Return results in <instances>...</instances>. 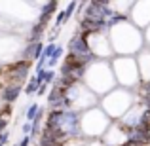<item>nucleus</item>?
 Instances as JSON below:
<instances>
[{
  "label": "nucleus",
  "instance_id": "f257e3e1",
  "mask_svg": "<svg viewBox=\"0 0 150 146\" xmlns=\"http://www.w3.org/2000/svg\"><path fill=\"white\" fill-rule=\"evenodd\" d=\"M114 57H137L144 49V34L131 21H124L108 30Z\"/></svg>",
  "mask_w": 150,
  "mask_h": 146
},
{
  "label": "nucleus",
  "instance_id": "1a4fd4ad",
  "mask_svg": "<svg viewBox=\"0 0 150 146\" xmlns=\"http://www.w3.org/2000/svg\"><path fill=\"white\" fill-rule=\"evenodd\" d=\"M129 21L141 30L148 29L150 27V0H137V2H133L131 11H129Z\"/></svg>",
  "mask_w": 150,
  "mask_h": 146
},
{
  "label": "nucleus",
  "instance_id": "20e7f679",
  "mask_svg": "<svg viewBox=\"0 0 150 146\" xmlns=\"http://www.w3.org/2000/svg\"><path fill=\"white\" fill-rule=\"evenodd\" d=\"M110 123H112V120L103 112L101 106L89 108V110L80 114V131H82V137L86 140L103 139V135L110 127Z\"/></svg>",
  "mask_w": 150,
  "mask_h": 146
},
{
  "label": "nucleus",
  "instance_id": "9b49d317",
  "mask_svg": "<svg viewBox=\"0 0 150 146\" xmlns=\"http://www.w3.org/2000/svg\"><path fill=\"white\" fill-rule=\"evenodd\" d=\"M144 108H146V104H144L143 101H139L127 114H125L124 118H122V120H118V121H120V123L124 125L127 131H131V129H135V127H139V125H141V121H143V114H144Z\"/></svg>",
  "mask_w": 150,
  "mask_h": 146
},
{
  "label": "nucleus",
  "instance_id": "a211bd4d",
  "mask_svg": "<svg viewBox=\"0 0 150 146\" xmlns=\"http://www.w3.org/2000/svg\"><path fill=\"white\" fill-rule=\"evenodd\" d=\"M143 34H144V48H150V27L143 30Z\"/></svg>",
  "mask_w": 150,
  "mask_h": 146
},
{
  "label": "nucleus",
  "instance_id": "9d476101",
  "mask_svg": "<svg viewBox=\"0 0 150 146\" xmlns=\"http://www.w3.org/2000/svg\"><path fill=\"white\" fill-rule=\"evenodd\" d=\"M103 142L106 146H124L129 142V131L120 121H112L106 133L103 135Z\"/></svg>",
  "mask_w": 150,
  "mask_h": 146
},
{
  "label": "nucleus",
  "instance_id": "f3484780",
  "mask_svg": "<svg viewBox=\"0 0 150 146\" xmlns=\"http://www.w3.org/2000/svg\"><path fill=\"white\" fill-rule=\"evenodd\" d=\"M86 146H106V144L103 142V139H93V140H88Z\"/></svg>",
  "mask_w": 150,
  "mask_h": 146
},
{
  "label": "nucleus",
  "instance_id": "f03ea898",
  "mask_svg": "<svg viewBox=\"0 0 150 146\" xmlns=\"http://www.w3.org/2000/svg\"><path fill=\"white\" fill-rule=\"evenodd\" d=\"M82 84L89 89L91 93H95L97 97H105L106 93H110L112 89L118 87L116 78H114L110 61H95L88 66L86 76L82 80Z\"/></svg>",
  "mask_w": 150,
  "mask_h": 146
},
{
  "label": "nucleus",
  "instance_id": "39448f33",
  "mask_svg": "<svg viewBox=\"0 0 150 146\" xmlns=\"http://www.w3.org/2000/svg\"><path fill=\"white\" fill-rule=\"evenodd\" d=\"M110 66H112L118 87L135 89L141 84V74L135 57H114L110 59Z\"/></svg>",
  "mask_w": 150,
  "mask_h": 146
},
{
  "label": "nucleus",
  "instance_id": "f8f14e48",
  "mask_svg": "<svg viewBox=\"0 0 150 146\" xmlns=\"http://www.w3.org/2000/svg\"><path fill=\"white\" fill-rule=\"evenodd\" d=\"M135 59H137V66H139L141 82L150 84V48H144Z\"/></svg>",
  "mask_w": 150,
  "mask_h": 146
},
{
  "label": "nucleus",
  "instance_id": "0eeeda50",
  "mask_svg": "<svg viewBox=\"0 0 150 146\" xmlns=\"http://www.w3.org/2000/svg\"><path fill=\"white\" fill-rule=\"evenodd\" d=\"M84 36L88 40L89 51L93 53V57L97 61H110V59H114V51H112V46H110L108 32H91V34H84Z\"/></svg>",
  "mask_w": 150,
  "mask_h": 146
},
{
  "label": "nucleus",
  "instance_id": "ddd939ff",
  "mask_svg": "<svg viewBox=\"0 0 150 146\" xmlns=\"http://www.w3.org/2000/svg\"><path fill=\"white\" fill-rule=\"evenodd\" d=\"M55 10H57V2H48L44 4V10H42V15H40V25L46 29V25H48V21L51 19V15L55 13Z\"/></svg>",
  "mask_w": 150,
  "mask_h": 146
},
{
  "label": "nucleus",
  "instance_id": "dca6fc26",
  "mask_svg": "<svg viewBox=\"0 0 150 146\" xmlns=\"http://www.w3.org/2000/svg\"><path fill=\"white\" fill-rule=\"evenodd\" d=\"M36 114H38V106L36 104H30L29 110H27V120H34V118H36Z\"/></svg>",
  "mask_w": 150,
  "mask_h": 146
},
{
  "label": "nucleus",
  "instance_id": "7ed1b4c3",
  "mask_svg": "<svg viewBox=\"0 0 150 146\" xmlns=\"http://www.w3.org/2000/svg\"><path fill=\"white\" fill-rule=\"evenodd\" d=\"M137 102H139V99H137L135 91L133 89H125V87H116L110 93H106L105 97L99 99V106L112 121L122 120Z\"/></svg>",
  "mask_w": 150,
  "mask_h": 146
},
{
  "label": "nucleus",
  "instance_id": "6ab92c4d",
  "mask_svg": "<svg viewBox=\"0 0 150 146\" xmlns=\"http://www.w3.org/2000/svg\"><path fill=\"white\" fill-rule=\"evenodd\" d=\"M53 80H55V72L53 70H48V72H46V82L44 84H51Z\"/></svg>",
  "mask_w": 150,
  "mask_h": 146
},
{
  "label": "nucleus",
  "instance_id": "2eb2a0df",
  "mask_svg": "<svg viewBox=\"0 0 150 146\" xmlns=\"http://www.w3.org/2000/svg\"><path fill=\"white\" fill-rule=\"evenodd\" d=\"M61 55H63V48H61V46H57V49L53 51V55L48 59V66H55V65H57V61L61 59Z\"/></svg>",
  "mask_w": 150,
  "mask_h": 146
},
{
  "label": "nucleus",
  "instance_id": "6e6552de",
  "mask_svg": "<svg viewBox=\"0 0 150 146\" xmlns=\"http://www.w3.org/2000/svg\"><path fill=\"white\" fill-rule=\"evenodd\" d=\"M67 49H69L70 55H74V57L82 59V61H86L88 65H91V63H95L97 59L93 57V53L89 51V46H88V40H86L84 32H80V30H76L74 32V36L69 40V44H67Z\"/></svg>",
  "mask_w": 150,
  "mask_h": 146
},
{
  "label": "nucleus",
  "instance_id": "423d86ee",
  "mask_svg": "<svg viewBox=\"0 0 150 146\" xmlns=\"http://www.w3.org/2000/svg\"><path fill=\"white\" fill-rule=\"evenodd\" d=\"M67 99H69V102H70V110H74V112H78V114L99 106V97L89 91L82 82L70 85V87L67 89Z\"/></svg>",
  "mask_w": 150,
  "mask_h": 146
},
{
  "label": "nucleus",
  "instance_id": "4468645a",
  "mask_svg": "<svg viewBox=\"0 0 150 146\" xmlns=\"http://www.w3.org/2000/svg\"><path fill=\"white\" fill-rule=\"evenodd\" d=\"M86 142H88V140H86L84 137H74V139H67L61 146H86Z\"/></svg>",
  "mask_w": 150,
  "mask_h": 146
},
{
  "label": "nucleus",
  "instance_id": "aec40b11",
  "mask_svg": "<svg viewBox=\"0 0 150 146\" xmlns=\"http://www.w3.org/2000/svg\"><path fill=\"white\" fill-rule=\"evenodd\" d=\"M124 146H127V144H124Z\"/></svg>",
  "mask_w": 150,
  "mask_h": 146
}]
</instances>
